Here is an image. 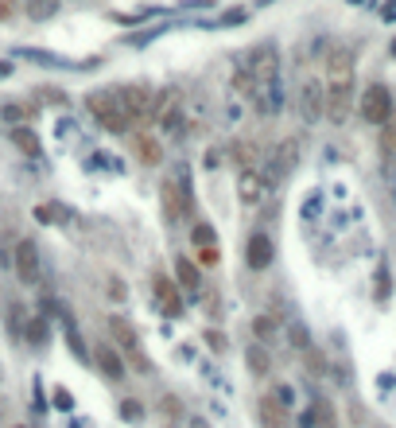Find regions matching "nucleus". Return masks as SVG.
<instances>
[{
	"instance_id": "18",
	"label": "nucleus",
	"mask_w": 396,
	"mask_h": 428,
	"mask_svg": "<svg viewBox=\"0 0 396 428\" xmlns=\"http://www.w3.org/2000/svg\"><path fill=\"white\" fill-rule=\"evenodd\" d=\"M311 417H315V428H338V413H334V405H330L326 397H315Z\"/></svg>"
},
{
	"instance_id": "31",
	"label": "nucleus",
	"mask_w": 396,
	"mask_h": 428,
	"mask_svg": "<svg viewBox=\"0 0 396 428\" xmlns=\"http://www.w3.org/2000/svg\"><path fill=\"white\" fill-rule=\"evenodd\" d=\"M16 12V0H0V23H8Z\"/></svg>"
},
{
	"instance_id": "9",
	"label": "nucleus",
	"mask_w": 396,
	"mask_h": 428,
	"mask_svg": "<svg viewBox=\"0 0 396 428\" xmlns=\"http://www.w3.org/2000/svg\"><path fill=\"white\" fill-rule=\"evenodd\" d=\"M16 277H20V284H35L39 281V250H35V242H28V237L16 245Z\"/></svg>"
},
{
	"instance_id": "35",
	"label": "nucleus",
	"mask_w": 396,
	"mask_h": 428,
	"mask_svg": "<svg viewBox=\"0 0 396 428\" xmlns=\"http://www.w3.org/2000/svg\"><path fill=\"white\" fill-rule=\"evenodd\" d=\"M241 16H245L241 8H233V12H226V20H221V23H241Z\"/></svg>"
},
{
	"instance_id": "32",
	"label": "nucleus",
	"mask_w": 396,
	"mask_h": 428,
	"mask_svg": "<svg viewBox=\"0 0 396 428\" xmlns=\"http://www.w3.org/2000/svg\"><path fill=\"white\" fill-rule=\"evenodd\" d=\"M272 393H276V397L284 401V405H292V397H295V390H292V385H276Z\"/></svg>"
},
{
	"instance_id": "12",
	"label": "nucleus",
	"mask_w": 396,
	"mask_h": 428,
	"mask_svg": "<svg viewBox=\"0 0 396 428\" xmlns=\"http://www.w3.org/2000/svg\"><path fill=\"white\" fill-rule=\"evenodd\" d=\"M350 102H353V86H326V121L342 125L350 117Z\"/></svg>"
},
{
	"instance_id": "26",
	"label": "nucleus",
	"mask_w": 396,
	"mask_h": 428,
	"mask_svg": "<svg viewBox=\"0 0 396 428\" xmlns=\"http://www.w3.org/2000/svg\"><path fill=\"white\" fill-rule=\"evenodd\" d=\"M303 358H307V374H326V362H323V355H319V351L315 347H307V351H303Z\"/></svg>"
},
{
	"instance_id": "5",
	"label": "nucleus",
	"mask_w": 396,
	"mask_h": 428,
	"mask_svg": "<svg viewBox=\"0 0 396 428\" xmlns=\"http://www.w3.org/2000/svg\"><path fill=\"white\" fill-rule=\"evenodd\" d=\"M152 292H155V304H160V311L163 316H183L187 311V304H183V292H179V284L171 281V277H163V273H155L152 277Z\"/></svg>"
},
{
	"instance_id": "10",
	"label": "nucleus",
	"mask_w": 396,
	"mask_h": 428,
	"mask_svg": "<svg viewBox=\"0 0 396 428\" xmlns=\"http://www.w3.org/2000/svg\"><path fill=\"white\" fill-rule=\"evenodd\" d=\"M94 358H97V370H101L109 382H121V378L128 374L125 355H121L117 347H109V343H97V347H94Z\"/></svg>"
},
{
	"instance_id": "11",
	"label": "nucleus",
	"mask_w": 396,
	"mask_h": 428,
	"mask_svg": "<svg viewBox=\"0 0 396 428\" xmlns=\"http://www.w3.org/2000/svg\"><path fill=\"white\" fill-rule=\"evenodd\" d=\"M257 417H260L264 428H287V424H292V413H287V405L276 397V393H264V397H260Z\"/></svg>"
},
{
	"instance_id": "36",
	"label": "nucleus",
	"mask_w": 396,
	"mask_h": 428,
	"mask_svg": "<svg viewBox=\"0 0 396 428\" xmlns=\"http://www.w3.org/2000/svg\"><path fill=\"white\" fill-rule=\"evenodd\" d=\"M299 428H315V417H311V409H307V413L299 417Z\"/></svg>"
},
{
	"instance_id": "27",
	"label": "nucleus",
	"mask_w": 396,
	"mask_h": 428,
	"mask_svg": "<svg viewBox=\"0 0 396 428\" xmlns=\"http://www.w3.org/2000/svg\"><path fill=\"white\" fill-rule=\"evenodd\" d=\"M389 292H392V277H389V269L381 265V269H377V300L385 304V300H389Z\"/></svg>"
},
{
	"instance_id": "3",
	"label": "nucleus",
	"mask_w": 396,
	"mask_h": 428,
	"mask_svg": "<svg viewBox=\"0 0 396 428\" xmlns=\"http://www.w3.org/2000/svg\"><path fill=\"white\" fill-rule=\"evenodd\" d=\"M121 102V113H125L128 121H144V117H155V94L152 86H144V82H132L117 94Z\"/></svg>"
},
{
	"instance_id": "1",
	"label": "nucleus",
	"mask_w": 396,
	"mask_h": 428,
	"mask_svg": "<svg viewBox=\"0 0 396 428\" xmlns=\"http://www.w3.org/2000/svg\"><path fill=\"white\" fill-rule=\"evenodd\" d=\"M358 113H361V121H365V125H377V129L389 125L392 113H396L389 86H381V82H369V86L361 90V97H358Z\"/></svg>"
},
{
	"instance_id": "34",
	"label": "nucleus",
	"mask_w": 396,
	"mask_h": 428,
	"mask_svg": "<svg viewBox=\"0 0 396 428\" xmlns=\"http://www.w3.org/2000/svg\"><path fill=\"white\" fill-rule=\"evenodd\" d=\"M202 261H206V265H214V261H218V250H214V245H206V250H202Z\"/></svg>"
},
{
	"instance_id": "13",
	"label": "nucleus",
	"mask_w": 396,
	"mask_h": 428,
	"mask_svg": "<svg viewBox=\"0 0 396 428\" xmlns=\"http://www.w3.org/2000/svg\"><path fill=\"white\" fill-rule=\"evenodd\" d=\"M160 195H163V218H167V222H179V214L187 210V199H183V191H179V183L163 179Z\"/></svg>"
},
{
	"instance_id": "16",
	"label": "nucleus",
	"mask_w": 396,
	"mask_h": 428,
	"mask_svg": "<svg viewBox=\"0 0 396 428\" xmlns=\"http://www.w3.org/2000/svg\"><path fill=\"white\" fill-rule=\"evenodd\" d=\"M245 366H249V374L253 378H264L272 370V355H268V347L264 343H253L249 351H245Z\"/></svg>"
},
{
	"instance_id": "20",
	"label": "nucleus",
	"mask_w": 396,
	"mask_h": 428,
	"mask_svg": "<svg viewBox=\"0 0 396 428\" xmlns=\"http://www.w3.org/2000/svg\"><path fill=\"white\" fill-rule=\"evenodd\" d=\"M276 331H280V323L272 316H257V319H253V335H257V343H272V339H276Z\"/></svg>"
},
{
	"instance_id": "19",
	"label": "nucleus",
	"mask_w": 396,
	"mask_h": 428,
	"mask_svg": "<svg viewBox=\"0 0 396 428\" xmlns=\"http://www.w3.org/2000/svg\"><path fill=\"white\" fill-rule=\"evenodd\" d=\"M175 269H179V284H183L187 292H198V284H202V273H198L194 261L179 257V261H175Z\"/></svg>"
},
{
	"instance_id": "39",
	"label": "nucleus",
	"mask_w": 396,
	"mask_h": 428,
	"mask_svg": "<svg viewBox=\"0 0 396 428\" xmlns=\"http://www.w3.org/2000/svg\"><path fill=\"white\" fill-rule=\"evenodd\" d=\"M12 428H23V424H12Z\"/></svg>"
},
{
	"instance_id": "4",
	"label": "nucleus",
	"mask_w": 396,
	"mask_h": 428,
	"mask_svg": "<svg viewBox=\"0 0 396 428\" xmlns=\"http://www.w3.org/2000/svg\"><path fill=\"white\" fill-rule=\"evenodd\" d=\"M249 78H253V86H264V82H276L280 78V51L272 43H260V47H253L249 51Z\"/></svg>"
},
{
	"instance_id": "33",
	"label": "nucleus",
	"mask_w": 396,
	"mask_h": 428,
	"mask_svg": "<svg viewBox=\"0 0 396 428\" xmlns=\"http://www.w3.org/2000/svg\"><path fill=\"white\" fill-rule=\"evenodd\" d=\"M206 343H210V347H218V351H226V339H221L218 331H206Z\"/></svg>"
},
{
	"instance_id": "8",
	"label": "nucleus",
	"mask_w": 396,
	"mask_h": 428,
	"mask_svg": "<svg viewBox=\"0 0 396 428\" xmlns=\"http://www.w3.org/2000/svg\"><path fill=\"white\" fill-rule=\"evenodd\" d=\"M272 257H276L272 237L268 234H249V242H245V261H249L253 273H264V269L272 265Z\"/></svg>"
},
{
	"instance_id": "17",
	"label": "nucleus",
	"mask_w": 396,
	"mask_h": 428,
	"mask_svg": "<svg viewBox=\"0 0 396 428\" xmlns=\"http://www.w3.org/2000/svg\"><path fill=\"white\" fill-rule=\"evenodd\" d=\"M59 8H62V0H23V12H28V20H35V23L55 20Z\"/></svg>"
},
{
	"instance_id": "37",
	"label": "nucleus",
	"mask_w": 396,
	"mask_h": 428,
	"mask_svg": "<svg viewBox=\"0 0 396 428\" xmlns=\"http://www.w3.org/2000/svg\"><path fill=\"white\" fill-rule=\"evenodd\" d=\"M187 428H210V424H206V421H202V417H194V421H191V424H187Z\"/></svg>"
},
{
	"instance_id": "28",
	"label": "nucleus",
	"mask_w": 396,
	"mask_h": 428,
	"mask_svg": "<svg viewBox=\"0 0 396 428\" xmlns=\"http://www.w3.org/2000/svg\"><path fill=\"white\" fill-rule=\"evenodd\" d=\"M194 245H202V250H206V245H214V226L198 222V226H194Z\"/></svg>"
},
{
	"instance_id": "2",
	"label": "nucleus",
	"mask_w": 396,
	"mask_h": 428,
	"mask_svg": "<svg viewBox=\"0 0 396 428\" xmlns=\"http://www.w3.org/2000/svg\"><path fill=\"white\" fill-rule=\"evenodd\" d=\"M86 109L94 113V121L101 129H109V133H128V125L132 121L125 117V113H121V102H117V94H89L86 97Z\"/></svg>"
},
{
	"instance_id": "25",
	"label": "nucleus",
	"mask_w": 396,
	"mask_h": 428,
	"mask_svg": "<svg viewBox=\"0 0 396 428\" xmlns=\"http://www.w3.org/2000/svg\"><path fill=\"white\" fill-rule=\"evenodd\" d=\"M287 339H292V347H295V351H307V347H311V335H307V327H303V323H292Z\"/></svg>"
},
{
	"instance_id": "22",
	"label": "nucleus",
	"mask_w": 396,
	"mask_h": 428,
	"mask_svg": "<svg viewBox=\"0 0 396 428\" xmlns=\"http://www.w3.org/2000/svg\"><path fill=\"white\" fill-rule=\"evenodd\" d=\"M264 187V179H257V171H241V195L245 199H257Z\"/></svg>"
},
{
	"instance_id": "7",
	"label": "nucleus",
	"mask_w": 396,
	"mask_h": 428,
	"mask_svg": "<svg viewBox=\"0 0 396 428\" xmlns=\"http://www.w3.org/2000/svg\"><path fill=\"white\" fill-rule=\"evenodd\" d=\"M326 86H353V51L334 47L326 55Z\"/></svg>"
},
{
	"instance_id": "21",
	"label": "nucleus",
	"mask_w": 396,
	"mask_h": 428,
	"mask_svg": "<svg viewBox=\"0 0 396 428\" xmlns=\"http://www.w3.org/2000/svg\"><path fill=\"white\" fill-rule=\"evenodd\" d=\"M12 144L20 148V152H31V156L39 152V137L31 133V129H12Z\"/></svg>"
},
{
	"instance_id": "23",
	"label": "nucleus",
	"mask_w": 396,
	"mask_h": 428,
	"mask_svg": "<svg viewBox=\"0 0 396 428\" xmlns=\"http://www.w3.org/2000/svg\"><path fill=\"white\" fill-rule=\"evenodd\" d=\"M28 339L35 343V347H43V343L51 339V331H47V319H39V316L31 319V323H28Z\"/></svg>"
},
{
	"instance_id": "29",
	"label": "nucleus",
	"mask_w": 396,
	"mask_h": 428,
	"mask_svg": "<svg viewBox=\"0 0 396 428\" xmlns=\"http://www.w3.org/2000/svg\"><path fill=\"white\" fill-rule=\"evenodd\" d=\"M128 366L136 370V374H148V370H152V362L144 358V351H132V355H128Z\"/></svg>"
},
{
	"instance_id": "15",
	"label": "nucleus",
	"mask_w": 396,
	"mask_h": 428,
	"mask_svg": "<svg viewBox=\"0 0 396 428\" xmlns=\"http://www.w3.org/2000/svg\"><path fill=\"white\" fill-rule=\"evenodd\" d=\"M109 331H113V343H121V347L128 351H140V339H136V331H132V323L128 319H121V316H109Z\"/></svg>"
},
{
	"instance_id": "38",
	"label": "nucleus",
	"mask_w": 396,
	"mask_h": 428,
	"mask_svg": "<svg viewBox=\"0 0 396 428\" xmlns=\"http://www.w3.org/2000/svg\"><path fill=\"white\" fill-rule=\"evenodd\" d=\"M392 59H396V39H392Z\"/></svg>"
},
{
	"instance_id": "14",
	"label": "nucleus",
	"mask_w": 396,
	"mask_h": 428,
	"mask_svg": "<svg viewBox=\"0 0 396 428\" xmlns=\"http://www.w3.org/2000/svg\"><path fill=\"white\" fill-rule=\"evenodd\" d=\"M132 152H136V160L144 164V168H155V164L163 160V148H160V141H152V137H132Z\"/></svg>"
},
{
	"instance_id": "6",
	"label": "nucleus",
	"mask_w": 396,
	"mask_h": 428,
	"mask_svg": "<svg viewBox=\"0 0 396 428\" xmlns=\"http://www.w3.org/2000/svg\"><path fill=\"white\" fill-rule=\"evenodd\" d=\"M299 113H303V121H319V117H326V86H323L319 78H307V82H303Z\"/></svg>"
},
{
	"instance_id": "30",
	"label": "nucleus",
	"mask_w": 396,
	"mask_h": 428,
	"mask_svg": "<svg viewBox=\"0 0 396 428\" xmlns=\"http://www.w3.org/2000/svg\"><path fill=\"white\" fill-rule=\"evenodd\" d=\"M121 413H125L128 421H140V417H144V405H140V401H121Z\"/></svg>"
},
{
	"instance_id": "24",
	"label": "nucleus",
	"mask_w": 396,
	"mask_h": 428,
	"mask_svg": "<svg viewBox=\"0 0 396 428\" xmlns=\"http://www.w3.org/2000/svg\"><path fill=\"white\" fill-rule=\"evenodd\" d=\"M381 152L385 156H396V113H392V121L385 125V133H381Z\"/></svg>"
}]
</instances>
